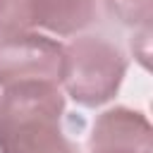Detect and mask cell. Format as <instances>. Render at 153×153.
<instances>
[{"label":"cell","instance_id":"6da1fadb","mask_svg":"<svg viewBox=\"0 0 153 153\" xmlns=\"http://www.w3.org/2000/svg\"><path fill=\"white\" fill-rule=\"evenodd\" d=\"M65 93L55 84H17L0 96V153H65Z\"/></svg>","mask_w":153,"mask_h":153},{"label":"cell","instance_id":"8992f818","mask_svg":"<svg viewBox=\"0 0 153 153\" xmlns=\"http://www.w3.org/2000/svg\"><path fill=\"white\" fill-rule=\"evenodd\" d=\"M38 0H0V36L36 29Z\"/></svg>","mask_w":153,"mask_h":153},{"label":"cell","instance_id":"5b68a950","mask_svg":"<svg viewBox=\"0 0 153 153\" xmlns=\"http://www.w3.org/2000/svg\"><path fill=\"white\" fill-rule=\"evenodd\" d=\"M98 0H38L36 26L53 36H76L98 19Z\"/></svg>","mask_w":153,"mask_h":153},{"label":"cell","instance_id":"277c9868","mask_svg":"<svg viewBox=\"0 0 153 153\" xmlns=\"http://www.w3.org/2000/svg\"><path fill=\"white\" fill-rule=\"evenodd\" d=\"M88 153H153V129L141 110H103L88 136Z\"/></svg>","mask_w":153,"mask_h":153},{"label":"cell","instance_id":"3957f363","mask_svg":"<svg viewBox=\"0 0 153 153\" xmlns=\"http://www.w3.org/2000/svg\"><path fill=\"white\" fill-rule=\"evenodd\" d=\"M65 45L38 31L0 36V86L55 84L60 86Z\"/></svg>","mask_w":153,"mask_h":153},{"label":"cell","instance_id":"52a82bcc","mask_svg":"<svg viewBox=\"0 0 153 153\" xmlns=\"http://www.w3.org/2000/svg\"><path fill=\"white\" fill-rule=\"evenodd\" d=\"M108 12L122 24V26H131L143 29L151 26V17H153V0H103Z\"/></svg>","mask_w":153,"mask_h":153},{"label":"cell","instance_id":"ba28073f","mask_svg":"<svg viewBox=\"0 0 153 153\" xmlns=\"http://www.w3.org/2000/svg\"><path fill=\"white\" fill-rule=\"evenodd\" d=\"M65 153H76V148H74V146H72V148H69V151H65Z\"/></svg>","mask_w":153,"mask_h":153},{"label":"cell","instance_id":"7a4b0ae2","mask_svg":"<svg viewBox=\"0 0 153 153\" xmlns=\"http://www.w3.org/2000/svg\"><path fill=\"white\" fill-rule=\"evenodd\" d=\"M127 57L120 45L105 36L86 33L65 45L62 93L84 108H98L112 100L124 81Z\"/></svg>","mask_w":153,"mask_h":153}]
</instances>
